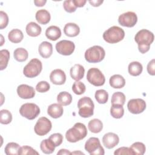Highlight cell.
Masks as SVG:
<instances>
[{"label":"cell","instance_id":"6da1fadb","mask_svg":"<svg viewBox=\"0 0 155 155\" xmlns=\"http://www.w3.org/2000/svg\"><path fill=\"white\" fill-rule=\"evenodd\" d=\"M154 38V34L150 30L147 29L139 30L134 36V41L138 45L139 51L142 54L147 53L150 50Z\"/></svg>","mask_w":155,"mask_h":155},{"label":"cell","instance_id":"7a4b0ae2","mask_svg":"<svg viewBox=\"0 0 155 155\" xmlns=\"http://www.w3.org/2000/svg\"><path fill=\"white\" fill-rule=\"evenodd\" d=\"M87 133V129L85 125L82 123L77 122L73 127L67 131L65 138L67 141L74 143L84 139Z\"/></svg>","mask_w":155,"mask_h":155},{"label":"cell","instance_id":"3957f363","mask_svg":"<svg viewBox=\"0 0 155 155\" xmlns=\"http://www.w3.org/2000/svg\"><path fill=\"white\" fill-rule=\"evenodd\" d=\"M125 37L124 30L118 26H112L103 33V39L109 44H116L121 41Z\"/></svg>","mask_w":155,"mask_h":155},{"label":"cell","instance_id":"277c9868","mask_svg":"<svg viewBox=\"0 0 155 155\" xmlns=\"http://www.w3.org/2000/svg\"><path fill=\"white\" fill-rule=\"evenodd\" d=\"M78 114L81 117L87 118L93 115L94 105L90 97L84 96L79 99L78 102Z\"/></svg>","mask_w":155,"mask_h":155},{"label":"cell","instance_id":"5b68a950","mask_svg":"<svg viewBox=\"0 0 155 155\" xmlns=\"http://www.w3.org/2000/svg\"><path fill=\"white\" fill-rule=\"evenodd\" d=\"M105 51L99 45H94L88 48L85 52V59L89 63H98L105 58Z\"/></svg>","mask_w":155,"mask_h":155},{"label":"cell","instance_id":"8992f818","mask_svg":"<svg viewBox=\"0 0 155 155\" xmlns=\"http://www.w3.org/2000/svg\"><path fill=\"white\" fill-rule=\"evenodd\" d=\"M42 70L41 61L36 58H33L24 67L23 73L25 76L29 78H33L38 76Z\"/></svg>","mask_w":155,"mask_h":155},{"label":"cell","instance_id":"52a82bcc","mask_svg":"<svg viewBox=\"0 0 155 155\" xmlns=\"http://www.w3.org/2000/svg\"><path fill=\"white\" fill-rule=\"evenodd\" d=\"M84 148L91 155H104L105 154L104 149L97 137H91L89 138L86 141Z\"/></svg>","mask_w":155,"mask_h":155},{"label":"cell","instance_id":"ba28073f","mask_svg":"<svg viewBox=\"0 0 155 155\" xmlns=\"http://www.w3.org/2000/svg\"><path fill=\"white\" fill-rule=\"evenodd\" d=\"M19 113L28 120H33L39 114L40 108L34 103H25L21 105Z\"/></svg>","mask_w":155,"mask_h":155},{"label":"cell","instance_id":"9c48e42d","mask_svg":"<svg viewBox=\"0 0 155 155\" xmlns=\"http://www.w3.org/2000/svg\"><path fill=\"white\" fill-rule=\"evenodd\" d=\"M87 79L88 82L96 87L102 86L105 82L104 74L97 68H91L88 70Z\"/></svg>","mask_w":155,"mask_h":155},{"label":"cell","instance_id":"30bf717a","mask_svg":"<svg viewBox=\"0 0 155 155\" xmlns=\"http://www.w3.org/2000/svg\"><path fill=\"white\" fill-rule=\"evenodd\" d=\"M51 128V121L45 117H41L37 120L34 127V131L36 134L42 136L48 133Z\"/></svg>","mask_w":155,"mask_h":155},{"label":"cell","instance_id":"8fae6325","mask_svg":"<svg viewBox=\"0 0 155 155\" xmlns=\"http://www.w3.org/2000/svg\"><path fill=\"white\" fill-rule=\"evenodd\" d=\"M55 47L57 52L60 54L69 56L74 52L75 45L71 41L62 40L56 43Z\"/></svg>","mask_w":155,"mask_h":155},{"label":"cell","instance_id":"7c38bea8","mask_svg":"<svg viewBox=\"0 0 155 155\" xmlns=\"http://www.w3.org/2000/svg\"><path fill=\"white\" fill-rule=\"evenodd\" d=\"M118 22L122 26L133 27L137 22V16L136 13L133 12H127L119 16Z\"/></svg>","mask_w":155,"mask_h":155},{"label":"cell","instance_id":"4fadbf2b","mask_svg":"<svg viewBox=\"0 0 155 155\" xmlns=\"http://www.w3.org/2000/svg\"><path fill=\"white\" fill-rule=\"evenodd\" d=\"M147 105L144 100L140 98L130 99L127 104L128 111L133 114H140L146 108Z\"/></svg>","mask_w":155,"mask_h":155},{"label":"cell","instance_id":"5bb4252c","mask_svg":"<svg viewBox=\"0 0 155 155\" xmlns=\"http://www.w3.org/2000/svg\"><path fill=\"white\" fill-rule=\"evenodd\" d=\"M17 93L21 98L25 99H31L35 96L34 88L27 84L19 85L17 88Z\"/></svg>","mask_w":155,"mask_h":155},{"label":"cell","instance_id":"9a60e30c","mask_svg":"<svg viewBox=\"0 0 155 155\" xmlns=\"http://www.w3.org/2000/svg\"><path fill=\"white\" fill-rule=\"evenodd\" d=\"M104 145L108 149H111L116 146L119 142V136L114 133H107L102 137Z\"/></svg>","mask_w":155,"mask_h":155},{"label":"cell","instance_id":"2e32d148","mask_svg":"<svg viewBox=\"0 0 155 155\" xmlns=\"http://www.w3.org/2000/svg\"><path fill=\"white\" fill-rule=\"evenodd\" d=\"M50 81L54 85H62L66 81L65 72L61 69H55L50 74Z\"/></svg>","mask_w":155,"mask_h":155},{"label":"cell","instance_id":"e0dca14e","mask_svg":"<svg viewBox=\"0 0 155 155\" xmlns=\"http://www.w3.org/2000/svg\"><path fill=\"white\" fill-rule=\"evenodd\" d=\"M64 113V109L61 105L54 103L50 105L47 108V114L52 118L57 119L61 117Z\"/></svg>","mask_w":155,"mask_h":155},{"label":"cell","instance_id":"ac0fdd59","mask_svg":"<svg viewBox=\"0 0 155 155\" xmlns=\"http://www.w3.org/2000/svg\"><path fill=\"white\" fill-rule=\"evenodd\" d=\"M38 51L41 56L43 58H50L53 53V46L52 44L47 41L42 42L39 45Z\"/></svg>","mask_w":155,"mask_h":155},{"label":"cell","instance_id":"d6986e66","mask_svg":"<svg viewBox=\"0 0 155 155\" xmlns=\"http://www.w3.org/2000/svg\"><path fill=\"white\" fill-rule=\"evenodd\" d=\"M70 73L71 78L76 81H79L84 76L85 68L81 64H76L70 68Z\"/></svg>","mask_w":155,"mask_h":155},{"label":"cell","instance_id":"ffe728a7","mask_svg":"<svg viewBox=\"0 0 155 155\" xmlns=\"http://www.w3.org/2000/svg\"><path fill=\"white\" fill-rule=\"evenodd\" d=\"M64 33L68 37H75L79 34L80 28L76 24L69 22L64 26Z\"/></svg>","mask_w":155,"mask_h":155},{"label":"cell","instance_id":"44dd1931","mask_svg":"<svg viewBox=\"0 0 155 155\" xmlns=\"http://www.w3.org/2000/svg\"><path fill=\"white\" fill-rule=\"evenodd\" d=\"M45 36L51 41H56L61 36V30L58 26L51 25L46 29Z\"/></svg>","mask_w":155,"mask_h":155},{"label":"cell","instance_id":"7402d4cb","mask_svg":"<svg viewBox=\"0 0 155 155\" xmlns=\"http://www.w3.org/2000/svg\"><path fill=\"white\" fill-rule=\"evenodd\" d=\"M35 18L39 24L45 25L48 24L51 19L50 13L45 9H41L36 12Z\"/></svg>","mask_w":155,"mask_h":155},{"label":"cell","instance_id":"603a6c76","mask_svg":"<svg viewBox=\"0 0 155 155\" xmlns=\"http://www.w3.org/2000/svg\"><path fill=\"white\" fill-rule=\"evenodd\" d=\"M25 30L28 36L36 37L41 34L42 28L37 23L35 22H30L26 25Z\"/></svg>","mask_w":155,"mask_h":155},{"label":"cell","instance_id":"cb8c5ba5","mask_svg":"<svg viewBox=\"0 0 155 155\" xmlns=\"http://www.w3.org/2000/svg\"><path fill=\"white\" fill-rule=\"evenodd\" d=\"M109 83L113 88H122L125 85V80L120 74H114L110 77Z\"/></svg>","mask_w":155,"mask_h":155},{"label":"cell","instance_id":"d4e9b609","mask_svg":"<svg viewBox=\"0 0 155 155\" xmlns=\"http://www.w3.org/2000/svg\"><path fill=\"white\" fill-rule=\"evenodd\" d=\"M143 70L142 65L137 61H133L129 64L128 71L130 75L133 76H137L141 74Z\"/></svg>","mask_w":155,"mask_h":155},{"label":"cell","instance_id":"484cf974","mask_svg":"<svg viewBox=\"0 0 155 155\" xmlns=\"http://www.w3.org/2000/svg\"><path fill=\"white\" fill-rule=\"evenodd\" d=\"M8 40L15 44L19 43L24 38V35L21 30L18 28L12 30L8 35Z\"/></svg>","mask_w":155,"mask_h":155},{"label":"cell","instance_id":"4316f807","mask_svg":"<svg viewBox=\"0 0 155 155\" xmlns=\"http://www.w3.org/2000/svg\"><path fill=\"white\" fill-rule=\"evenodd\" d=\"M57 101L62 106L68 105L72 102V96L67 91H61L57 96Z\"/></svg>","mask_w":155,"mask_h":155},{"label":"cell","instance_id":"83f0119b","mask_svg":"<svg viewBox=\"0 0 155 155\" xmlns=\"http://www.w3.org/2000/svg\"><path fill=\"white\" fill-rule=\"evenodd\" d=\"M55 147L54 143L49 139L42 140L40 144V148L42 152L44 154H51L54 152Z\"/></svg>","mask_w":155,"mask_h":155},{"label":"cell","instance_id":"f1b7e54d","mask_svg":"<svg viewBox=\"0 0 155 155\" xmlns=\"http://www.w3.org/2000/svg\"><path fill=\"white\" fill-rule=\"evenodd\" d=\"M88 128L91 133H98L102 131L103 128V124L101 120L98 119H93L89 121Z\"/></svg>","mask_w":155,"mask_h":155},{"label":"cell","instance_id":"f546056e","mask_svg":"<svg viewBox=\"0 0 155 155\" xmlns=\"http://www.w3.org/2000/svg\"><path fill=\"white\" fill-rule=\"evenodd\" d=\"M13 56L16 61L22 62L25 61L28 57V53L27 50L24 48H18L13 52Z\"/></svg>","mask_w":155,"mask_h":155},{"label":"cell","instance_id":"4dcf8cb0","mask_svg":"<svg viewBox=\"0 0 155 155\" xmlns=\"http://www.w3.org/2000/svg\"><path fill=\"white\" fill-rule=\"evenodd\" d=\"M132 151L133 155H143L146 151L145 145L140 142H136L133 143L130 147Z\"/></svg>","mask_w":155,"mask_h":155},{"label":"cell","instance_id":"1f68e13d","mask_svg":"<svg viewBox=\"0 0 155 155\" xmlns=\"http://www.w3.org/2000/svg\"><path fill=\"white\" fill-rule=\"evenodd\" d=\"M124 114V109L122 105L113 104L110 108V114L116 119L122 117Z\"/></svg>","mask_w":155,"mask_h":155},{"label":"cell","instance_id":"d6a6232c","mask_svg":"<svg viewBox=\"0 0 155 155\" xmlns=\"http://www.w3.org/2000/svg\"><path fill=\"white\" fill-rule=\"evenodd\" d=\"M20 146L18 143L15 142L8 143L4 149V152L7 155L19 154Z\"/></svg>","mask_w":155,"mask_h":155},{"label":"cell","instance_id":"836d02e7","mask_svg":"<svg viewBox=\"0 0 155 155\" xmlns=\"http://www.w3.org/2000/svg\"><path fill=\"white\" fill-rule=\"evenodd\" d=\"M10 59V53L8 50L3 49L0 51V70H4L7 65Z\"/></svg>","mask_w":155,"mask_h":155},{"label":"cell","instance_id":"e575fe53","mask_svg":"<svg viewBox=\"0 0 155 155\" xmlns=\"http://www.w3.org/2000/svg\"><path fill=\"white\" fill-rule=\"evenodd\" d=\"M125 94L120 91L115 92L113 94L111 99V103L113 104H116V105H120L123 106L125 102Z\"/></svg>","mask_w":155,"mask_h":155},{"label":"cell","instance_id":"d590c367","mask_svg":"<svg viewBox=\"0 0 155 155\" xmlns=\"http://www.w3.org/2000/svg\"><path fill=\"white\" fill-rule=\"evenodd\" d=\"M94 97L99 104H104L107 102L108 99V94L106 90L100 89L95 92Z\"/></svg>","mask_w":155,"mask_h":155},{"label":"cell","instance_id":"8d00e7d4","mask_svg":"<svg viewBox=\"0 0 155 155\" xmlns=\"http://www.w3.org/2000/svg\"><path fill=\"white\" fill-rule=\"evenodd\" d=\"M12 120V114L8 110H1L0 111V122L2 124H8Z\"/></svg>","mask_w":155,"mask_h":155},{"label":"cell","instance_id":"74e56055","mask_svg":"<svg viewBox=\"0 0 155 155\" xmlns=\"http://www.w3.org/2000/svg\"><path fill=\"white\" fill-rule=\"evenodd\" d=\"M72 90L77 95H81L85 93L86 87L85 84L81 81H76L72 86Z\"/></svg>","mask_w":155,"mask_h":155},{"label":"cell","instance_id":"f35d334b","mask_svg":"<svg viewBox=\"0 0 155 155\" xmlns=\"http://www.w3.org/2000/svg\"><path fill=\"white\" fill-rule=\"evenodd\" d=\"M63 7L64 10L68 13L74 12L77 8L74 4V0H66L63 2Z\"/></svg>","mask_w":155,"mask_h":155},{"label":"cell","instance_id":"ab89813d","mask_svg":"<svg viewBox=\"0 0 155 155\" xmlns=\"http://www.w3.org/2000/svg\"><path fill=\"white\" fill-rule=\"evenodd\" d=\"M19 155H25V154H39V153L36 151L35 149H33L32 147L27 145H24L21 147H20L19 151Z\"/></svg>","mask_w":155,"mask_h":155},{"label":"cell","instance_id":"60d3db41","mask_svg":"<svg viewBox=\"0 0 155 155\" xmlns=\"http://www.w3.org/2000/svg\"><path fill=\"white\" fill-rule=\"evenodd\" d=\"M50 88V85L47 81H40L36 86V90L39 93H45Z\"/></svg>","mask_w":155,"mask_h":155},{"label":"cell","instance_id":"b9f144b4","mask_svg":"<svg viewBox=\"0 0 155 155\" xmlns=\"http://www.w3.org/2000/svg\"><path fill=\"white\" fill-rule=\"evenodd\" d=\"M48 139L52 141L55 147L59 146L63 142V136L59 133L52 134L50 136Z\"/></svg>","mask_w":155,"mask_h":155},{"label":"cell","instance_id":"7bdbcfd3","mask_svg":"<svg viewBox=\"0 0 155 155\" xmlns=\"http://www.w3.org/2000/svg\"><path fill=\"white\" fill-rule=\"evenodd\" d=\"M0 29H3L5 28L8 23V17L6 13L3 11H0Z\"/></svg>","mask_w":155,"mask_h":155},{"label":"cell","instance_id":"ee69618b","mask_svg":"<svg viewBox=\"0 0 155 155\" xmlns=\"http://www.w3.org/2000/svg\"><path fill=\"white\" fill-rule=\"evenodd\" d=\"M114 155H122V154H128V155H133L132 151L128 147H122L119 148L118 149L116 150L114 152Z\"/></svg>","mask_w":155,"mask_h":155},{"label":"cell","instance_id":"f6af8a7d","mask_svg":"<svg viewBox=\"0 0 155 155\" xmlns=\"http://www.w3.org/2000/svg\"><path fill=\"white\" fill-rule=\"evenodd\" d=\"M147 71L148 74L151 76H154L155 74V60L153 59L151 60L148 65H147Z\"/></svg>","mask_w":155,"mask_h":155},{"label":"cell","instance_id":"bcb514c9","mask_svg":"<svg viewBox=\"0 0 155 155\" xmlns=\"http://www.w3.org/2000/svg\"><path fill=\"white\" fill-rule=\"evenodd\" d=\"M88 2L91 4V5L93 7H99L103 3L104 1L101 0H92V1H88Z\"/></svg>","mask_w":155,"mask_h":155},{"label":"cell","instance_id":"7dc6e473","mask_svg":"<svg viewBox=\"0 0 155 155\" xmlns=\"http://www.w3.org/2000/svg\"><path fill=\"white\" fill-rule=\"evenodd\" d=\"M74 2L77 7H82L84 6L85 3L87 2V1H85V0H74Z\"/></svg>","mask_w":155,"mask_h":155},{"label":"cell","instance_id":"c3c4849f","mask_svg":"<svg viewBox=\"0 0 155 155\" xmlns=\"http://www.w3.org/2000/svg\"><path fill=\"white\" fill-rule=\"evenodd\" d=\"M47 2L46 0H35L34 4L37 7H42Z\"/></svg>","mask_w":155,"mask_h":155},{"label":"cell","instance_id":"681fc988","mask_svg":"<svg viewBox=\"0 0 155 155\" xmlns=\"http://www.w3.org/2000/svg\"><path fill=\"white\" fill-rule=\"evenodd\" d=\"M71 152H70L69 150H66V149H61L58 153H57V154L58 155H62V154H67V155H69V154H71Z\"/></svg>","mask_w":155,"mask_h":155},{"label":"cell","instance_id":"f907efd6","mask_svg":"<svg viewBox=\"0 0 155 155\" xmlns=\"http://www.w3.org/2000/svg\"><path fill=\"white\" fill-rule=\"evenodd\" d=\"M84 154V153L81 152V151H74V152H72L71 153V154Z\"/></svg>","mask_w":155,"mask_h":155}]
</instances>
